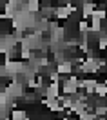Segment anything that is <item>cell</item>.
Here are the masks:
<instances>
[{
	"instance_id": "6da1fadb",
	"label": "cell",
	"mask_w": 107,
	"mask_h": 120,
	"mask_svg": "<svg viewBox=\"0 0 107 120\" xmlns=\"http://www.w3.org/2000/svg\"><path fill=\"white\" fill-rule=\"evenodd\" d=\"M9 118H13V120H25V118H27V113L20 111V109H13L11 115H9Z\"/></svg>"
}]
</instances>
